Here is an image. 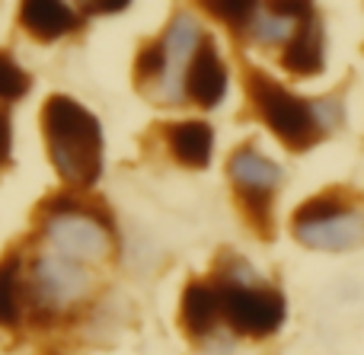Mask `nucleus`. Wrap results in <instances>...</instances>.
<instances>
[{"label": "nucleus", "instance_id": "19", "mask_svg": "<svg viewBox=\"0 0 364 355\" xmlns=\"http://www.w3.org/2000/svg\"><path fill=\"white\" fill-rule=\"evenodd\" d=\"M13 160V119L10 106H0V170Z\"/></svg>", "mask_w": 364, "mask_h": 355}, {"label": "nucleus", "instance_id": "2", "mask_svg": "<svg viewBox=\"0 0 364 355\" xmlns=\"http://www.w3.org/2000/svg\"><path fill=\"white\" fill-rule=\"evenodd\" d=\"M208 23L195 6H179L170 13L164 29L154 38L141 42L138 55H134V87L144 100H151L160 109H179L188 102L186 96V77L188 64L205 45Z\"/></svg>", "mask_w": 364, "mask_h": 355}, {"label": "nucleus", "instance_id": "15", "mask_svg": "<svg viewBox=\"0 0 364 355\" xmlns=\"http://www.w3.org/2000/svg\"><path fill=\"white\" fill-rule=\"evenodd\" d=\"M179 324H182V330H186L192 339H208L214 330H218V324H224L218 282L192 279L186 288H182Z\"/></svg>", "mask_w": 364, "mask_h": 355}, {"label": "nucleus", "instance_id": "11", "mask_svg": "<svg viewBox=\"0 0 364 355\" xmlns=\"http://www.w3.org/2000/svg\"><path fill=\"white\" fill-rule=\"evenodd\" d=\"M227 93H230V61H227L218 38L208 36L205 45L198 48V55L188 64L186 96L195 109L211 112V109L224 106Z\"/></svg>", "mask_w": 364, "mask_h": 355}, {"label": "nucleus", "instance_id": "5", "mask_svg": "<svg viewBox=\"0 0 364 355\" xmlns=\"http://www.w3.org/2000/svg\"><path fill=\"white\" fill-rule=\"evenodd\" d=\"M26 279H29V307L32 320H64L93 301L96 279L93 266L42 247L26 260Z\"/></svg>", "mask_w": 364, "mask_h": 355}, {"label": "nucleus", "instance_id": "10", "mask_svg": "<svg viewBox=\"0 0 364 355\" xmlns=\"http://www.w3.org/2000/svg\"><path fill=\"white\" fill-rule=\"evenodd\" d=\"M87 23L90 19L77 0H16V26L32 42H64L83 32Z\"/></svg>", "mask_w": 364, "mask_h": 355}, {"label": "nucleus", "instance_id": "4", "mask_svg": "<svg viewBox=\"0 0 364 355\" xmlns=\"http://www.w3.org/2000/svg\"><path fill=\"white\" fill-rule=\"evenodd\" d=\"M246 102L252 115L291 151H307L316 141H323L320 122H316L314 96L297 93L284 80L262 68H250L243 77Z\"/></svg>", "mask_w": 364, "mask_h": 355}, {"label": "nucleus", "instance_id": "8", "mask_svg": "<svg viewBox=\"0 0 364 355\" xmlns=\"http://www.w3.org/2000/svg\"><path fill=\"white\" fill-rule=\"evenodd\" d=\"M227 179H230V189L237 196L243 215L256 228L269 231L272 205H275V196L282 192V183H284L282 164L275 157H269L259 144L246 141V144L233 147L230 157H227Z\"/></svg>", "mask_w": 364, "mask_h": 355}, {"label": "nucleus", "instance_id": "9", "mask_svg": "<svg viewBox=\"0 0 364 355\" xmlns=\"http://www.w3.org/2000/svg\"><path fill=\"white\" fill-rule=\"evenodd\" d=\"M310 13H316V0H262L237 38L252 51L278 55Z\"/></svg>", "mask_w": 364, "mask_h": 355}, {"label": "nucleus", "instance_id": "1", "mask_svg": "<svg viewBox=\"0 0 364 355\" xmlns=\"http://www.w3.org/2000/svg\"><path fill=\"white\" fill-rule=\"evenodd\" d=\"M42 141L48 164L64 189L90 192L102 176L106 138L102 122L90 106L68 93H51L42 102Z\"/></svg>", "mask_w": 364, "mask_h": 355}, {"label": "nucleus", "instance_id": "16", "mask_svg": "<svg viewBox=\"0 0 364 355\" xmlns=\"http://www.w3.org/2000/svg\"><path fill=\"white\" fill-rule=\"evenodd\" d=\"M192 6L205 16V23H214L230 36H240L252 19V13L262 6V0H192Z\"/></svg>", "mask_w": 364, "mask_h": 355}, {"label": "nucleus", "instance_id": "7", "mask_svg": "<svg viewBox=\"0 0 364 355\" xmlns=\"http://www.w3.org/2000/svg\"><path fill=\"white\" fill-rule=\"evenodd\" d=\"M291 234L307 250L348 253L364 247V208L342 192H320L297 205Z\"/></svg>", "mask_w": 364, "mask_h": 355}, {"label": "nucleus", "instance_id": "12", "mask_svg": "<svg viewBox=\"0 0 364 355\" xmlns=\"http://www.w3.org/2000/svg\"><path fill=\"white\" fill-rule=\"evenodd\" d=\"M275 61L294 80H314V77H320L326 70L329 38H326V23H323L320 10L304 19L301 29L294 32V38L275 55Z\"/></svg>", "mask_w": 364, "mask_h": 355}, {"label": "nucleus", "instance_id": "14", "mask_svg": "<svg viewBox=\"0 0 364 355\" xmlns=\"http://www.w3.org/2000/svg\"><path fill=\"white\" fill-rule=\"evenodd\" d=\"M23 250H6L0 256V330H19L32 317L29 279H26Z\"/></svg>", "mask_w": 364, "mask_h": 355}, {"label": "nucleus", "instance_id": "18", "mask_svg": "<svg viewBox=\"0 0 364 355\" xmlns=\"http://www.w3.org/2000/svg\"><path fill=\"white\" fill-rule=\"evenodd\" d=\"M132 4H134V0H77V6L87 13V19H96V16H119V13H125Z\"/></svg>", "mask_w": 364, "mask_h": 355}, {"label": "nucleus", "instance_id": "6", "mask_svg": "<svg viewBox=\"0 0 364 355\" xmlns=\"http://www.w3.org/2000/svg\"><path fill=\"white\" fill-rule=\"evenodd\" d=\"M214 282H218V292H220L224 324L237 337L265 339L282 330L284 311H288L282 292L275 285L259 282L256 272L246 266V260H230Z\"/></svg>", "mask_w": 364, "mask_h": 355}, {"label": "nucleus", "instance_id": "3", "mask_svg": "<svg viewBox=\"0 0 364 355\" xmlns=\"http://www.w3.org/2000/svg\"><path fill=\"white\" fill-rule=\"evenodd\" d=\"M36 237L42 247L77 260L83 266H109L119 256V224L106 205L87 192L64 189L48 196L36 211Z\"/></svg>", "mask_w": 364, "mask_h": 355}, {"label": "nucleus", "instance_id": "17", "mask_svg": "<svg viewBox=\"0 0 364 355\" xmlns=\"http://www.w3.org/2000/svg\"><path fill=\"white\" fill-rule=\"evenodd\" d=\"M32 90V77L10 51L0 48V106H16Z\"/></svg>", "mask_w": 364, "mask_h": 355}, {"label": "nucleus", "instance_id": "13", "mask_svg": "<svg viewBox=\"0 0 364 355\" xmlns=\"http://www.w3.org/2000/svg\"><path fill=\"white\" fill-rule=\"evenodd\" d=\"M160 141H164L173 164L186 166V170H205L214 157V144H218L211 122L198 119V115L166 122L160 128Z\"/></svg>", "mask_w": 364, "mask_h": 355}]
</instances>
